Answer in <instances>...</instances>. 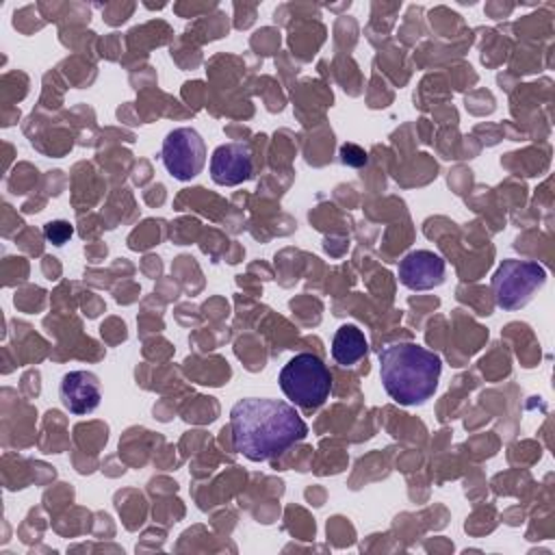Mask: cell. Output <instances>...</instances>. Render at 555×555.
<instances>
[{
  "mask_svg": "<svg viewBox=\"0 0 555 555\" xmlns=\"http://www.w3.org/2000/svg\"><path fill=\"white\" fill-rule=\"evenodd\" d=\"M230 431L236 453L251 462H267L301 442L308 425L293 403L247 397L232 405Z\"/></svg>",
  "mask_w": 555,
  "mask_h": 555,
  "instance_id": "cell-1",
  "label": "cell"
},
{
  "mask_svg": "<svg viewBox=\"0 0 555 555\" xmlns=\"http://www.w3.org/2000/svg\"><path fill=\"white\" fill-rule=\"evenodd\" d=\"M442 360L416 343H390L379 349V379L399 405H421L438 388Z\"/></svg>",
  "mask_w": 555,
  "mask_h": 555,
  "instance_id": "cell-2",
  "label": "cell"
},
{
  "mask_svg": "<svg viewBox=\"0 0 555 555\" xmlns=\"http://www.w3.org/2000/svg\"><path fill=\"white\" fill-rule=\"evenodd\" d=\"M280 388L295 405L317 410L332 392V373L317 353H297L282 366Z\"/></svg>",
  "mask_w": 555,
  "mask_h": 555,
  "instance_id": "cell-3",
  "label": "cell"
},
{
  "mask_svg": "<svg viewBox=\"0 0 555 555\" xmlns=\"http://www.w3.org/2000/svg\"><path fill=\"white\" fill-rule=\"evenodd\" d=\"M546 271L535 260H503L492 275V295L501 310H520L544 286Z\"/></svg>",
  "mask_w": 555,
  "mask_h": 555,
  "instance_id": "cell-4",
  "label": "cell"
},
{
  "mask_svg": "<svg viewBox=\"0 0 555 555\" xmlns=\"http://www.w3.org/2000/svg\"><path fill=\"white\" fill-rule=\"evenodd\" d=\"M160 158L169 176L176 180H193L206 165V145L195 128L182 126L167 132L160 147Z\"/></svg>",
  "mask_w": 555,
  "mask_h": 555,
  "instance_id": "cell-5",
  "label": "cell"
},
{
  "mask_svg": "<svg viewBox=\"0 0 555 555\" xmlns=\"http://www.w3.org/2000/svg\"><path fill=\"white\" fill-rule=\"evenodd\" d=\"M59 399L69 414H91L102 401V384L91 371H69L59 384Z\"/></svg>",
  "mask_w": 555,
  "mask_h": 555,
  "instance_id": "cell-6",
  "label": "cell"
},
{
  "mask_svg": "<svg viewBox=\"0 0 555 555\" xmlns=\"http://www.w3.org/2000/svg\"><path fill=\"white\" fill-rule=\"evenodd\" d=\"M254 176V158L247 143H223L210 156V178L221 186H234Z\"/></svg>",
  "mask_w": 555,
  "mask_h": 555,
  "instance_id": "cell-7",
  "label": "cell"
},
{
  "mask_svg": "<svg viewBox=\"0 0 555 555\" xmlns=\"http://www.w3.org/2000/svg\"><path fill=\"white\" fill-rule=\"evenodd\" d=\"M399 282L410 291H429L444 282V260L429 249H414L399 262Z\"/></svg>",
  "mask_w": 555,
  "mask_h": 555,
  "instance_id": "cell-8",
  "label": "cell"
},
{
  "mask_svg": "<svg viewBox=\"0 0 555 555\" xmlns=\"http://www.w3.org/2000/svg\"><path fill=\"white\" fill-rule=\"evenodd\" d=\"M369 353V343L358 325L345 323L332 338V358L340 366H353Z\"/></svg>",
  "mask_w": 555,
  "mask_h": 555,
  "instance_id": "cell-9",
  "label": "cell"
},
{
  "mask_svg": "<svg viewBox=\"0 0 555 555\" xmlns=\"http://www.w3.org/2000/svg\"><path fill=\"white\" fill-rule=\"evenodd\" d=\"M43 234L46 238L52 243V245H65L72 234H74V228L69 221H63V219H56V221H48L43 225Z\"/></svg>",
  "mask_w": 555,
  "mask_h": 555,
  "instance_id": "cell-10",
  "label": "cell"
},
{
  "mask_svg": "<svg viewBox=\"0 0 555 555\" xmlns=\"http://www.w3.org/2000/svg\"><path fill=\"white\" fill-rule=\"evenodd\" d=\"M340 156H343V163L345 165H353V167H360L366 163V152L358 145H343L340 150Z\"/></svg>",
  "mask_w": 555,
  "mask_h": 555,
  "instance_id": "cell-11",
  "label": "cell"
}]
</instances>
